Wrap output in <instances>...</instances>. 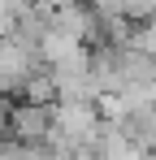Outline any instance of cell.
I'll return each mask as SVG.
<instances>
[{"instance_id":"obj_1","label":"cell","mask_w":156,"mask_h":160,"mask_svg":"<svg viewBox=\"0 0 156 160\" xmlns=\"http://www.w3.org/2000/svg\"><path fill=\"white\" fill-rule=\"evenodd\" d=\"M52 134L65 138L70 147H91L96 152L100 117H96L91 104H52Z\"/></svg>"},{"instance_id":"obj_2","label":"cell","mask_w":156,"mask_h":160,"mask_svg":"<svg viewBox=\"0 0 156 160\" xmlns=\"http://www.w3.org/2000/svg\"><path fill=\"white\" fill-rule=\"evenodd\" d=\"M48 138H52V108L9 104V143H18V147H44Z\"/></svg>"},{"instance_id":"obj_3","label":"cell","mask_w":156,"mask_h":160,"mask_svg":"<svg viewBox=\"0 0 156 160\" xmlns=\"http://www.w3.org/2000/svg\"><path fill=\"white\" fill-rule=\"evenodd\" d=\"M35 69H44V65H39V56L26 52L13 35H0V82L9 87V95H13V91H22V82L30 78Z\"/></svg>"},{"instance_id":"obj_4","label":"cell","mask_w":156,"mask_h":160,"mask_svg":"<svg viewBox=\"0 0 156 160\" xmlns=\"http://www.w3.org/2000/svg\"><path fill=\"white\" fill-rule=\"evenodd\" d=\"M113 65H117L122 87H152L156 82V61L134 48H113Z\"/></svg>"},{"instance_id":"obj_5","label":"cell","mask_w":156,"mask_h":160,"mask_svg":"<svg viewBox=\"0 0 156 160\" xmlns=\"http://www.w3.org/2000/svg\"><path fill=\"white\" fill-rule=\"evenodd\" d=\"M22 104H39V108H52L56 104V82H52V74L48 69H35L30 78L22 82Z\"/></svg>"},{"instance_id":"obj_6","label":"cell","mask_w":156,"mask_h":160,"mask_svg":"<svg viewBox=\"0 0 156 160\" xmlns=\"http://www.w3.org/2000/svg\"><path fill=\"white\" fill-rule=\"evenodd\" d=\"M126 48H134V52H143V56L156 61V18H152V22H139V26L130 30V43H126Z\"/></svg>"},{"instance_id":"obj_7","label":"cell","mask_w":156,"mask_h":160,"mask_svg":"<svg viewBox=\"0 0 156 160\" xmlns=\"http://www.w3.org/2000/svg\"><path fill=\"white\" fill-rule=\"evenodd\" d=\"M13 160H52V156L44 147H18V143H13Z\"/></svg>"},{"instance_id":"obj_8","label":"cell","mask_w":156,"mask_h":160,"mask_svg":"<svg viewBox=\"0 0 156 160\" xmlns=\"http://www.w3.org/2000/svg\"><path fill=\"white\" fill-rule=\"evenodd\" d=\"M9 138V100H0V143Z\"/></svg>"},{"instance_id":"obj_9","label":"cell","mask_w":156,"mask_h":160,"mask_svg":"<svg viewBox=\"0 0 156 160\" xmlns=\"http://www.w3.org/2000/svg\"><path fill=\"white\" fill-rule=\"evenodd\" d=\"M44 13H56V9H65V4H74V0H35Z\"/></svg>"}]
</instances>
